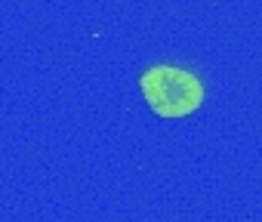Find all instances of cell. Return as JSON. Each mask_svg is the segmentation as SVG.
<instances>
[{"label":"cell","mask_w":262,"mask_h":222,"mask_svg":"<svg viewBox=\"0 0 262 222\" xmlns=\"http://www.w3.org/2000/svg\"><path fill=\"white\" fill-rule=\"evenodd\" d=\"M145 102L164 118H185L201 108L204 102V86L201 80L176 65H158L148 68L139 80Z\"/></svg>","instance_id":"obj_1"}]
</instances>
